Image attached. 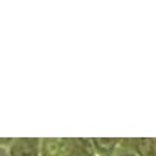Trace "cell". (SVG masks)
Segmentation results:
<instances>
[{"instance_id": "cell-1", "label": "cell", "mask_w": 156, "mask_h": 156, "mask_svg": "<svg viewBox=\"0 0 156 156\" xmlns=\"http://www.w3.org/2000/svg\"><path fill=\"white\" fill-rule=\"evenodd\" d=\"M76 139H41V156H69Z\"/></svg>"}, {"instance_id": "cell-2", "label": "cell", "mask_w": 156, "mask_h": 156, "mask_svg": "<svg viewBox=\"0 0 156 156\" xmlns=\"http://www.w3.org/2000/svg\"><path fill=\"white\" fill-rule=\"evenodd\" d=\"M8 156H41V139L19 137L11 142Z\"/></svg>"}, {"instance_id": "cell-3", "label": "cell", "mask_w": 156, "mask_h": 156, "mask_svg": "<svg viewBox=\"0 0 156 156\" xmlns=\"http://www.w3.org/2000/svg\"><path fill=\"white\" fill-rule=\"evenodd\" d=\"M95 156H115V153L122 150V144L125 140L119 137H97L90 139Z\"/></svg>"}, {"instance_id": "cell-4", "label": "cell", "mask_w": 156, "mask_h": 156, "mask_svg": "<svg viewBox=\"0 0 156 156\" xmlns=\"http://www.w3.org/2000/svg\"><path fill=\"white\" fill-rule=\"evenodd\" d=\"M131 147H126L134 151L137 156H156V139H131L128 140Z\"/></svg>"}, {"instance_id": "cell-5", "label": "cell", "mask_w": 156, "mask_h": 156, "mask_svg": "<svg viewBox=\"0 0 156 156\" xmlns=\"http://www.w3.org/2000/svg\"><path fill=\"white\" fill-rule=\"evenodd\" d=\"M69 156H95L90 139H76L75 140V148Z\"/></svg>"}]
</instances>
